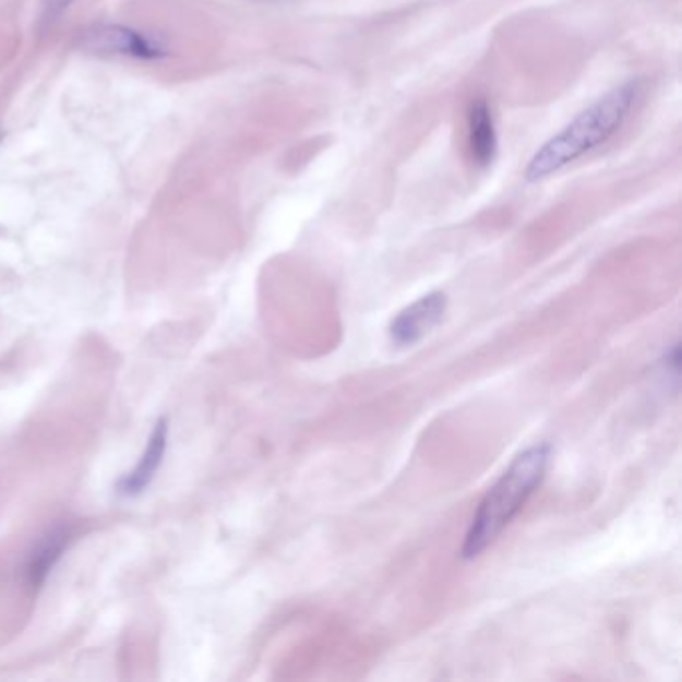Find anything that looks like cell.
<instances>
[{"mask_svg":"<svg viewBox=\"0 0 682 682\" xmlns=\"http://www.w3.org/2000/svg\"><path fill=\"white\" fill-rule=\"evenodd\" d=\"M72 0H43V21L52 23L71 7Z\"/></svg>","mask_w":682,"mask_h":682,"instance_id":"ba28073f","label":"cell"},{"mask_svg":"<svg viewBox=\"0 0 682 682\" xmlns=\"http://www.w3.org/2000/svg\"><path fill=\"white\" fill-rule=\"evenodd\" d=\"M167 420H160L156 424L155 432L148 441V446L144 451L141 463L136 465V468L129 472L124 479L120 480L119 492L124 496H134L139 492H143L148 482L155 477L156 470L160 467V460L165 456V448H167Z\"/></svg>","mask_w":682,"mask_h":682,"instance_id":"8992f818","label":"cell"},{"mask_svg":"<svg viewBox=\"0 0 682 682\" xmlns=\"http://www.w3.org/2000/svg\"><path fill=\"white\" fill-rule=\"evenodd\" d=\"M638 95L641 83L629 81L600 96L597 103L576 115L563 131L540 146L528 160L525 179L530 182L547 179L607 143L629 119Z\"/></svg>","mask_w":682,"mask_h":682,"instance_id":"6da1fadb","label":"cell"},{"mask_svg":"<svg viewBox=\"0 0 682 682\" xmlns=\"http://www.w3.org/2000/svg\"><path fill=\"white\" fill-rule=\"evenodd\" d=\"M551 451L547 444L530 446L516 456L503 477L494 482L491 491L480 501L479 511L470 523L463 557L475 559L501 537L504 528L518 515L528 496L539 487L549 467Z\"/></svg>","mask_w":682,"mask_h":682,"instance_id":"7a4b0ae2","label":"cell"},{"mask_svg":"<svg viewBox=\"0 0 682 682\" xmlns=\"http://www.w3.org/2000/svg\"><path fill=\"white\" fill-rule=\"evenodd\" d=\"M64 545H67V535L60 533V535L48 537L38 547V551L33 554V559L28 563V571H26L31 585H40L45 581V576L52 569V564L59 561L60 552L64 551Z\"/></svg>","mask_w":682,"mask_h":682,"instance_id":"52a82bcc","label":"cell"},{"mask_svg":"<svg viewBox=\"0 0 682 682\" xmlns=\"http://www.w3.org/2000/svg\"><path fill=\"white\" fill-rule=\"evenodd\" d=\"M444 311H446V297L443 292H432L422 297L396 316L391 324V338L400 347L415 345L427 333H431V328L441 323Z\"/></svg>","mask_w":682,"mask_h":682,"instance_id":"277c9868","label":"cell"},{"mask_svg":"<svg viewBox=\"0 0 682 682\" xmlns=\"http://www.w3.org/2000/svg\"><path fill=\"white\" fill-rule=\"evenodd\" d=\"M468 151L479 167H489L496 156V127L492 110L484 100H477L468 108L467 115Z\"/></svg>","mask_w":682,"mask_h":682,"instance_id":"5b68a950","label":"cell"},{"mask_svg":"<svg viewBox=\"0 0 682 682\" xmlns=\"http://www.w3.org/2000/svg\"><path fill=\"white\" fill-rule=\"evenodd\" d=\"M84 45L96 52L129 59L156 60L167 55V48L155 36L120 24H98L91 28L84 35Z\"/></svg>","mask_w":682,"mask_h":682,"instance_id":"3957f363","label":"cell"}]
</instances>
